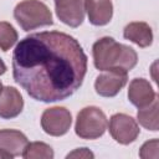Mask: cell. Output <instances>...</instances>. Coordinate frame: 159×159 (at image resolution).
<instances>
[{
  "label": "cell",
  "instance_id": "3",
  "mask_svg": "<svg viewBox=\"0 0 159 159\" xmlns=\"http://www.w3.org/2000/svg\"><path fill=\"white\" fill-rule=\"evenodd\" d=\"M14 17L24 31L53 24L51 10L40 0H24L19 2L14 9Z\"/></svg>",
  "mask_w": 159,
  "mask_h": 159
},
{
  "label": "cell",
  "instance_id": "15",
  "mask_svg": "<svg viewBox=\"0 0 159 159\" xmlns=\"http://www.w3.org/2000/svg\"><path fill=\"white\" fill-rule=\"evenodd\" d=\"M21 157L25 159H52L55 153L48 144L43 142H32L27 143Z\"/></svg>",
  "mask_w": 159,
  "mask_h": 159
},
{
  "label": "cell",
  "instance_id": "17",
  "mask_svg": "<svg viewBox=\"0 0 159 159\" xmlns=\"http://www.w3.org/2000/svg\"><path fill=\"white\" fill-rule=\"evenodd\" d=\"M158 148H159V140L157 138L148 140L142 145V148L139 150V157L143 159H150V158L157 159L159 157Z\"/></svg>",
  "mask_w": 159,
  "mask_h": 159
},
{
  "label": "cell",
  "instance_id": "6",
  "mask_svg": "<svg viewBox=\"0 0 159 159\" xmlns=\"http://www.w3.org/2000/svg\"><path fill=\"white\" fill-rule=\"evenodd\" d=\"M139 127L135 119L124 113H116L109 119V133L112 138L123 145L133 143L139 135Z\"/></svg>",
  "mask_w": 159,
  "mask_h": 159
},
{
  "label": "cell",
  "instance_id": "16",
  "mask_svg": "<svg viewBox=\"0 0 159 159\" xmlns=\"http://www.w3.org/2000/svg\"><path fill=\"white\" fill-rule=\"evenodd\" d=\"M17 41V32L14 26L6 21H0V48L9 51Z\"/></svg>",
  "mask_w": 159,
  "mask_h": 159
},
{
  "label": "cell",
  "instance_id": "4",
  "mask_svg": "<svg viewBox=\"0 0 159 159\" xmlns=\"http://www.w3.org/2000/svg\"><path fill=\"white\" fill-rule=\"evenodd\" d=\"M108 120L104 112L94 106L82 108L76 119L75 132L82 139H97L107 129Z\"/></svg>",
  "mask_w": 159,
  "mask_h": 159
},
{
  "label": "cell",
  "instance_id": "10",
  "mask_svg": "<svg viewBox=\"0 0 159 159\" xmlns=\"http://www.w3.org/2000/svg\"><path fill=\"white\" fill-rule=\"evenodd\" d=\"M29 140L24 133L15 129H0V152L9 159L22 154Z\"/></svg>",
  "mask_w": 159,
  "mask_h": 159
},
{
  "label": "cell",
  "instance_id": "18",
  "mask_svg": "<svg viewBox=\"0 0 159 159\" xmlns=\"http://www.w3.org/2000/svg\"><path fill=\"white\" fill-rule=\"evenodd\" d=\"M66 158L67 159H70V158H83V159L91 158L92 159V158H94V154L87 148H78V149H75L73 152L68 153Z\"/></svg>",
  "mask_w": 159,
  "mask_h": 159
},
{
  "label": "cell",
  "instance_id": "19",
  "mask_svg": "<svg viewBox=\"0 0 159 159\" xmlns=\"http://www.w3.org/2000/svg\"><path fill=\"white\" fill-rule=\"evenodd\" d=\"M5 71H6V65H5V63H4V61L0 58V75L5 73Z\"/></svg>",
  "mask_w": 159,
  "mask_h": 159
},
{
  "label": "cell",
  "instance_id": "8",
  "mask_svg": "<svg viewBox=\"0 0 159 159\" xmlns=\"http://www.w3.org/2000/svg\"><path fill=\"white\" fill-rule=\"evenodd\" d=\"M57 17L70 27H78L84 20L83 0H55Z\"/></svg>",
  "mask_w": 159,
  "mask_h": 159
},
{
  "label": "cell",
  "instance_id": "13",
  "mask_svg": "<svg viewBox=\"0 0 159 159\" xmlns=\"http://www.w3.org/2000/svg\"><path fill=\"white\" fill-rule=\"evenodd\" d=\"M124 39L134 42L142 48L149 47L153 42V31L152 27L144 21L129 22L123 30Z\"/></svg>",
  "mask_w": 159,
  "mask_h": 159
},
{
  "label": "cell",
  "instance_id": "7",
  "mask_svg": "<svg viewBox=\"0 0 159 159\" xmlns=\"http://www.w3.org/2000/svg\"><path fill=\"white\" fill-rule=\"evenodd\" d=\"M128 75L127 71L113 68L107 70L101 73L94 82L96 92L102 97H114L119 93V91L127 84Z\"/></svg>",
  "mask_w": 159,
  "mask_h": 159
},
{
  "label": "cell",
  "instance_id": "20",
  "mask_svg": "<svg viewBox=\"0 0 159 159\" xmlns=\"http://www.w3.org/2000/svg\"><path fill=\"white\" fill-rule=\"evenodd\" d=\"M0 159H9V157L6 154H4V153L0 152Z\"/></svg>",
  "mask_w": 159,
  "mask_h": 159
},
{
  "label": "cell",
  "instance_id": "14",
  "mask_svg": "<svg viewBox=\"0 0 159 159\" xmlns=\"http://www.w3.org/2000/svg\"><path fill=\"white\" fill-rule=\"evenodd\" d=\"M158 108H159V102H158V96H157L150 104H148L147 107L139 108V111L137 113L139 124L148 130L157 132L159 129Z\"/></svg>",
  "mask_w": 159,
  "mask_h": 159
},
{
  "label": "cell",
  "instance_id": "9",
  "mask_svg": "<svg viewBox=\"0 0 159 159\" xmlns=\"http://www.w3.org/2000/svg\"><path fill=\"white\" fill-rule=\"evenodd\" d=\"M24 108L21 93L15 87H4L0 92V118L11 119L17 117Z\"/></svg>",
  "mask_w": 159,
  "mask_h": 159
},
{
  "label": "cell",
  "instance_id": "11",
  "mask_svg": "<svg viewBox=\"0 0 159 159\" xmlns=\"http://www.w3.org/2000/svg\"><path fill=\"white\" fill-rule=\"evenodd\" d=\"M157 97L152 84L144 78H134L128 87V99L138 109L150 104Z\"/></svg>",
  "mask_w": 159,
  "mask_h": 159
},
{
  "label": "cell",
  "instance_id": "12",
  "mask_svg": "<svg viewBox=\"0 0 159 159\" xmlns=\"http://www.w3.org/2000/svg\"><path fill=\"white\" fill-rule=\"evenodd\" d=\"M84 10L89 22L94 26L107 25L113 16L112 0H84Z\"/></svg>",
  "mask_w": 159,
  "mask_h": 159
},
{
  "label": "cell",
  "instance_id": "21",
  "mask_svg": "<svg viewBox=\"0 0 159 159\" xmlns=\"http://www.w3.org/2000/svg\"><path fill=\"white\" fill-rule=\"evenodd\" d=\"M2 91V84H1V82H0V92Z\"/></svg>",
  "mask_w": 159,
  "mask_h": 159
},
{
  "label": "cell",
  "instance_id": "1",
  "mask_svg": "<svg viewBox=\"0 0 159 159\" xmlns=\"http://www.w3.org/2000/svg\"><path fill=\"white\" fill-rule=\"evenodd\" d=\"M87 56L80 42L60 31L31 34L16 45L12 76L27 94L40 102L63 101L82 84Z\"/></svg>",
  "mask_w": 159,
  "mask_h": 159
},
{
  "label": "cell",
  "instance_id": "2",
  "mask_svg": "<svg viewBox=\"0 0 159 159\" xmlns=\"http://www.w3.org/2000/svg\"><path fill=\"white\" fill-rule=\"evenodd\" d=\"M92 53L94 67L99 71L119 68L128 72L138 62V55L132 47L119 43L109 36L97 40L93 43Z\"/></svg>",
  "mask_w": 159,
  "mask_h": 159
},
{
  "label": "cell",
  "instance_id": "5",
  "mask_svg": "<svg viewBox=\"0 0 159 159\" xmlns=\"http://www.w3.org/2000/svg\"><path fill=\"white\" fill-rule=\"evenodd\" d=\"M72 124V116L65 107H52L43 111L41 116V127L43 132L52 137L66 134Z\"/></svg>",
  "mask_w": 159,
  "mask_h": 159
}]
</instances>
